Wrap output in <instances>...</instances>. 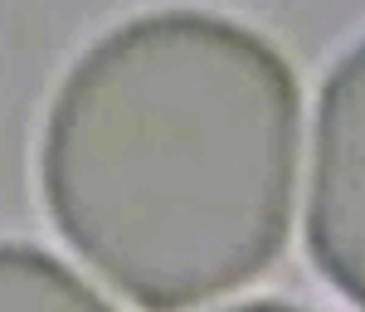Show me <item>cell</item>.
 <instances>
[{
	"instance_id": "cell-1",
	"label": "cell",
	"mask_w": 365,
	"mask_h": 312,
	"mask_svg": "<svg viewBox=\"0 0 365 312\" xmlns=\"http://www.w3.org/2000/svg\"><path fill=\"white\" fill-rule=\"evenodd\" d=\"M361 79V49H351V54L336 64V74H331V93H327V137H322V151H327V161H322V191L327 196H317V215H312V244L322 239V229L336 220V239L341 244V288L351 293V298H361V161H356V142H361V122H356V98H351V108H346V93L351 84ZM331 258V249H327ZM322 258V263H327Z\"/></svg>"
}]
</instances>
